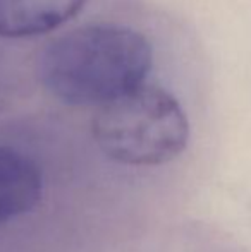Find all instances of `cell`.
Instances as JSON below:
<instances>
[{"mask_svg":"<svg viewBox=\"0 0 251 252\" xmlns=\"http://www.w3.org/2000/svg\"><path fill=\"white\" fill-rule=\"evenodd\" d=\"M153 48L129 26L97 23L50 41L38 57L43 88L72 106H104L144 84Z\"/></svg>","mask_w":251,"mask_h":252,"instance_id":"6da1fadb","label":"cell"},{"mask_svg":"<svg viewBox=\"0 0 251 252\" xmlns=\"http://www.w3.org/2000/svg\"><path fill=\"white\" fill-rule=\"evenodd\" d=\"M91 132L105 156L129 166H158L176 159L189 141V122L169 91L143 84L100 106Z\"/></svg>","mask_w":251,"mask_h":252,"instance_id":"7a4b0ae2","label":"cell"},{"mask_svg":"<svg viewBox=\"0 0 251 252\" xmlns=\"http://www.w3.org/2000/svg\"><path fill=\"white\" fill-rule=\"evenodd\" d=\"M43 194V175L33 159L0 146V225L30 213Z\"/></svg>","mask_w":251,"mask_h":252,"instance_id":"277c9868","label":"cell"},{"mask_svg":"<svg viewBox=\"0 0 251 252\" xmlns=\"http://www.w3.org/2000/svg\"><path fill=\"white\" fill-rule=\"evenodd\" d=\"M88 0H0V38H33L61 28Z\"/></svg>","mask_w":251,"mask_h":252,"instance_id":"3957f363","label":"cell"}]
</instances>
